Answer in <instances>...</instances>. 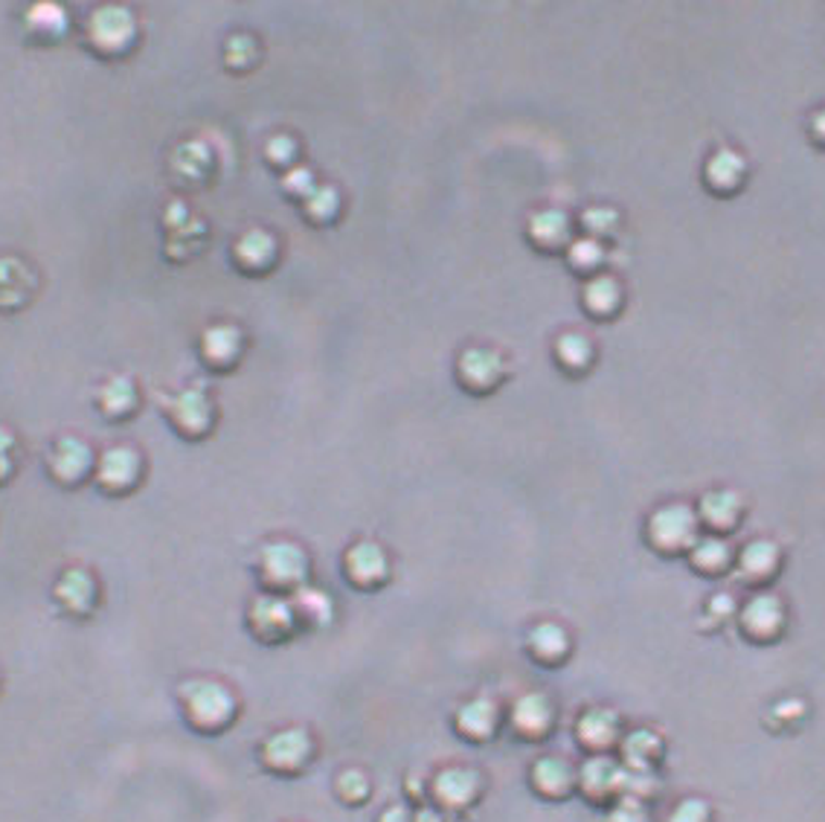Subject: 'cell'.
Returning a JSON list of instances; mask_svg holds the SVG:
<instances>
[{
	"instance_id": "1",
	"label": "cell",
	"mask_w": 825,
	"mask_h": 822,
	"mask_svg": "<svg viewBox=\"0 0 825 822\" xmlns=\"http://www.w3.org/2000/svg\"><path fill=\"white\" fill-rule=\"evenodd\" d=\"M140 27L128 7H99L85 21V47L102 62L125 59L137 47Z\"/></svg>"
},
{
	"instance_id": "2",
	"label": "cell",
	"mask_w": 825,
	"mask_h": 822,
	"mask_svg": "<svg viewBox=\"0 0 825 822\" xmlns=\"http://www.w3.org/2000/svg\"><path fill=\"white\" fill-rule=\"evenodd\" d=\"M257 570L262 584L267 590H274V596L297 593L305 587V578H309V556L291 540H274L259 552Z\"/></svg>"
},
{
	"instance_id": "3",
	"label": "cell",
	"mask_w": 825,
	"mask_h": 822,
	"mask_svg": "<svg viewBox=\"0 0 825 822\" xmlns=\"http://www.w3.org/2000/svg\"><path fill=\"white\" fill-rule=\"evenodd\" d=\"M180 700L187 709L189 724L201 733H218L230 724L236 715V700L222 683L215 681H192L184 683Z\"/></svg>"
},
{
	"instance_id": "4",
	"label": "cell",
	"mask_w": 825,
	"mask_h": 822,
	"mask_svg": "<svg viewBox=\"0 0 825 822\" xmlns=\"http://www.w3.org/2000/svg\"><path fill=\"white\" fill-rule=\"evenodd\" d=\"M160 407L170 419L172 431L187 443L204 439L215 427V404L204 387H187L175 396H163Z\"/></svg>"
},
{
	"instance_id": "5",
	"label": "cell",
	"mask_w": 825,
	"mask_h": 822,
	"mask_svg": "<svg viewBox=\"0 0 825 822\" xmlns=\"http://www.w3.org/2000/svg\"><path fill=\"white\" fill-rule=\"evenodd\" d=\"M648 538L660 552H680L698 544V514L684 503L657 509L648 521Z\"/></svg>"
},
{
	"instance_id": "6",
	"label": "cell",
	"mask_w": 825,
	"mask_h": 822,
	"mask_svg": "<svg viewBox=\"0 0 825 822\" xmlns=\"http://www.w3.org/2000/svg\"><path fill=\"white\" fill-rule=\"evenodd\" d=\"M457 381L471 396H488L507 381V361L495 349L468 346L457 358Z\"/></svg>"
},
{
	"instance_id": "7",
	"label": "cell",
	"mask_w": 825,
	"mask_h": 822,
	"mask_svg": "<svg viewBox=\"0 0 825 822\" xmlns=\"http://www.w3.org/2000/svg\"><path fill=\"white\" fill-rule=\"evenodd\" d=\"M163 227H166V257L175 259V262H187L204 248L207 224L198 222L184 201H172L166 207Z\"/></svg>"
},
{
	"instance_id": "8",
	"label": "cell",
	"mask_w": 825,
	"mask_h": 822,
	"mask_svg": "<svg viewBox=\"0 0 825 822\" xmlns=\"http://www.w3.org/2000/svg\"><path fill=\"white\" fill-rule=\"evenodd\" d=\"M142 477V457L128 445L108 448L97 460L93 479L105 495H128L137 488Z\"/></svg>"
},
{
	"instance_id": "9",
	"label": "cell",
	"mask_w": 825,
	"mask_h": 822,
	"mask_svg": "<svg viewBox=\"0 0 825 822\" xmlns=\"http://www.w3.org/2000/svg\"><path fill=\"white\" fill-rule=\"evenodd\" d=\"M93 469H97L93 451L82 439H76V436L55 439V445L47 453V471L64 488L82 486L93 474Z\"/></svg>"
},
{
	"instance_id": "10",
	"label": "cell",
	"mask_w": 825,
	"mask_h": 822,
	"mask_svg": "<svg viewBox=\"0 0 825 822\" xmlns=\"http://www.w3.org/2000/svg\"><path fill=\"white\" fill-rule=\"evenodd\" d=\"M248 625L262 643H283L297 631L291 599L274 596V593L259 596L248 610Z\"/></svg>"
},
{
	"instance_id": "11",
	"label": "cell",
	"mask_w": 825,
	"mask_h": 822,
	"mask_svg": "<svg viewBox=\"0 0 825 822\" xmlns=\"http://www.w3.org/2000/svg\"><path fill=\"white\" fill-rule=\"evenodd\" d=\"M198 354L210 372H230L239 366L245 354V335L233 323H215L207 326L204 335L198 337Z\"/></svg>"
},
{
	"instance_id": "12",
	"label": "cell",
	"mask_w": 825,
	"mask_h": 822,
	"mask_svg": "<svg viewBox=\"0 0 825 822\" xmlns=\"http://www.w3.org/2000/svg\"><path fill=\"white\" fill-rule=\"evenodd\" d=\"M215 172V160L210 146L201 140L180 142L170 158L172 180L184 189H204Z\"/></svg>"
},
{
	"instance_id": "13",
	"label": "cell",
	"mask_w": 825,
	"mask_h": 822,
	"mask_svg": "<svg viewBox=\"0 0 825 822\" xmlns=\"http://www.w3.org/2000/svg\"><path fill=\"white\" fill-rule=\"evenodd\" d=\"M343 573L358 590H375L387 582L390 575V561L384 556V549L373 540H361L355 547H349L343 556Z\"/></svg>"
},
{
	"instance_id": "14",
	"label": "cell",
	"mask_w": 825,
	"mask_h": 822,
	"mask_svg": "<svg viewBox=\"0 0 825 822\" xmlns=\"http://www.w3.org/2000/svg\"><path fill=\"white\" fill-rule=\"evenodd\" d=\"M311 738L305 730H283L274 733L262 747V761L276 773H297L309 764Z\"/></svg>"
},
{
	"instance_id": "15",
	"label": "cell",
	"mask_w": 825,
	"mask_h": 822,
	"mask_svg": "<svg viewBox=\"0 0 825 822\" xmlns=\"http://www.w3.org/2000/svg\"><path fill=\"white\" fill-rule=\"evenodd\" d=\"M276 257H279L276 239L262 227L241 233L239 239L233 241V265L245 276L267 274L276 265Z\"/></svg>"
},
{
	"instance_id": "16",
	"label": "cell",
	"mask_w": 825,
	"mask_h": 822,
	"mask_svg": "<svg viewBox=\"0 0 825 822\" xmlns=\"http://www.w3.org/2000/svg\"><path fill=\"white\" fill-rule=\"evenodd\" d=\"M21 27H24V38L33 47H55L67 36L71 18L59 3H36L21 15Z\"/></svg>"
},
{
	"instance_id": "17",
	"label": "cell",
	"mask_w": 825,
	"mask_h": 822,
	"mask_svg": "<svg viewBox=\"0 0 825 822\" xmlns=\"http://www.w3.org/2000/svg\"><path fill=\"white\" fill-rule=\"evenodd\" d=\"M36 271L18 257H0V311L27 309L36 297Z\"/></svg>"
},
{
	"instance_id": "18",
	"label": "cell",
	"mask_w": 825,
	"mask_h": 822,
	"mask_svg": "<svg viewBox=\"0 0 825 822\" xmlns=\"http://www.w3.org/2000/svg\"><path fill=\"white\" fill-rule=\"evenodd\" d=\"M97 410L99 416L108 419V422H128V419L140 410V393H137V384H134L128 375H114L108 378L102 387L97 389Z\"/></svg>"
},
{
	"instance_id": "19",
	"label": "cell",
	"mask_w": 825,
	"mask_h": 822,
	"mask_svg": "<svg viewBox=\"0 0 825 822\" xmlns=\"http://www.w3.org/2000/svg\"><path fill=\"white\" fill-rule=\"evenodd\" d=\"M53 596L59 601V608L71 616H88L93 605H97V582L90 578L85 570H67V573L55 582Z\"/></svg>"
},
{
	"instance_id": "20",
	"label": "cell",
	"mask_w": 825,
	"mask_h": 822,
	"mask_svg": "<svg viewBox=\"0 0 825 822\" xmlns=\"http://www.w3.org/2000/svg\"><path fill=\"white\" fill-rule=\"evenodd\" d=\"M479 794V776L471 770L448 768L442 773H436L434 779V796L442 802V808H465L477 799Z\"/></svg>"
},
{
	"instance_id": "21",
	"label": "cell",
	"mask_w": 825,
	"mask_h": 822,
	"mask_svg": "<svg viewBox=\"0 0 825 822\" xmlns=\"http://www.w3.org/2000/svg\"><path fill=\"white\" fill-rule=\"evenodd\" d=\"M500 712L498 707L488 698H474L468 703H462L457 712V730H460L468 742H488L495 730H498Z\"/></svg>"
},
{
	"instance_id": "22",
	"label": "cell",
	"mask_w": 825,
	"mask_h": 822,
	"mask_svg": "<svg viewBox=\"0 0 825 822\" xmlns=\"http://www.w3.org/2000/svg\"><path fill=\"white\" fill-rule=\"evenodd\" d=\"M529 241L543 253L561 250L570 241V219L561 210H541L529 219Z\"/></svg>"
},
{
	"instance_id": "23",
	"label": "cell",
	"mask_w": 825,
	"mask_h": 822,
	"mask_svg": "<svg viewBox=\"0 0 825 822\" xmlns=\"http://www.w3.org/2000/svg\"><path fill=\"white\" fill-rule=\"evenodd\" d=\"M552 724V707L543 695H524L512 707V726L524 738H541Z\"/></svg>"
},
{
	"instance_id": "24",
	"label": "cell",
	"mask_w": 825,
	"mask_h": 822,
	"mask_svg": "<svg viewBox=\"0 0 825 822\" xmlns=\"http://www.w3.org/2000/svg\"><path fill=\"white\" fill-rule=\"evenodd\" d=\"M291 608L297 625H311V628L328 625L332 613H335L332 599L323 590H314V587H300L297 593H291Z\"/></svg>"
},
{
	"instance_id": "25",
	"label": "cell",
	"mask_w": 825,
	"mask_h": 822,
	"mask_svg": "<svg viewBox=\"0 0 825 822\" xmlns=\"http://www.w3.org/2000/svg\"><path fill=\"white\" fill-rule=\"evenodd\" d=\"M570 639L564 634L561 625L555 622H541V625H535L529 631V651H533L535 660H541V663H555L561 657L567 655Z\"/></svg>"
},
{
	"instance_id": "26",
	"label": "cell",
	"mask_w": 825,
	"mask_h": 822,
	"mask_svg": "<svg viewBox=\"0 0 825 822\" xmlns=\"http://www.w3.org/2000/svg\"><path fill=\"white\" fill-rule=\"evenodd\" d=\"M620 285H616V279H611V276H596V279H590V283L585 285L587 314H593V317L599 320L611 317V314L620 311Z\"/></svg>"
},
{
	"instance_id": "27",
	"label": "cell",
	"mask_w": 825,
	"mask_h": 822,
	"mask_svg": "<svg viewBox=\"0 0 825 822\" xmlns=\"http://www.w3.org/2000/svg\"><path fill=\"white\" fill-rule=\"evenodd\" d=\"M741 175H745V160L733 149L715 151L707 163V184L718 192H729L741 180Z\"/></svg>"
},
{
	"instance_id": "28",
	"label": "cell",
	"mask_w": 825,
	"mask_h": 822,
	"mask_svg": "<svg viewBox=\"0 0 825 822\" xmlns=\"http://www.w3.org/2000/svg\"><path fill=\"white\" fill-rule=\"evenodd\" d=\"M741 500L733 491H710L701 500V521L710 523L712 530H729L738 521Z\"/></svg>"
},
{
	"instance_id": "29",
	"label": "cell",
	"mask_w": 825,
	"mask_h": 822,
	"mask_svg": "<svg viewBox=\"0 0 825 822\" xmlns=\"http://www.w3.org/2000/svg\"><path fill=\"white\" fill-rule=\"evenodd\" d=\"M741 622L750 634H773L782 625V605L773 596H755L741 613Z\"/></svg>"
},
{
	"instance_id": "30",
	"label": "cell",
	"mask_w": 825,
	"mask_h": 822,
	"mask_svg": "<svg viewBox=\"0 0 825 822\" xmlns=\"http://www.w3.org/2000/svg\"><path fill=\"white\" fill-rule=\"evenodd\" d=\"M533 782L535 787L547 796H561L567 794L570 785H573V770H570L567 761L561 759H541L533 768Z\"/></svg>"
},
{
	"instance_id": "31",
	"label": "cell",
	"mask_w": 825,
	"mask_h": 822,
	"mask_svg": "<svg viewBox=\"0 0 825 822\" xmlns=\"http://www.w3.org/2000/svg\"><path fill=\"white\" fill-rule=\"evenodd\" d=\"M616 735V715L611 709H590L587 715L578 721V738L590 747H604L613 742Z\"/></svg>"
},
{
	"instance_id": "32",
	"label": "cell",
	"mask_w": 825,
	"mask_h": 822,
	"mask_svg": "<svg viewBox=\"0 0 825 822\" xmlns=\"http://www.w3.org/2000/svg\"><path fill=\"white\" fill-rule=\"evenodd\" d=\"M555 361L567 372H582L593 361V346L585 335H576V332L561 335L559 344H555Z\"/></svg>"
},
{
	"instance_id": "33",
	"label": "cell",
	"mask_w": 825,
	"mask_h": 822,
	"mask_svg": "<svg viewBox=\"0 0 825 822\" xmlns=\"http://www.w3.org/2000/svg\"><path fill=\"white\" fill-rule=\"evenodd\" d=\"M259 55L262 50H259L257 38L239 33V36L227 38V45H224V67L233 73H248L259 64Z\"/></svg>"
},
{
	"instance_id": "34",
	"label": "cell",
	"mask_w": 825,
	"mask_h": 822,
	"mask_svg": "<svg viewBox=\"0 0 825 822\" xmlns=\"http://www.w3.org/2000/svg\"><path fill=\"white\" fill-rule=\"evenodd\" d=\"M302 210H305V219L311 224H332L340 213V195L335 186H320L302 201Z\"/></svg>"
},
{
	"instance_id": "35",
	"label": "cell",
	"mask_w": 825,
	"mask_h": 822,
	"mask_svg": "<svg viewBox=\"0 0 825 822\" xmlns=\"http://www.w3.org/2000/svg\"><path fill=\"white\" fill-rule=\"evenodd\" d=\"M729 561V549L721 538H703L692 547V564L703 573H718Z\"/></svg>"
},
{
	"instance_id": "36",
	"label": "cell",
	"mask_w": 825,
	"mask_h": 822,
	"mask_svg": "<svg viewBox=\"0 0 825 822\" xmlns=\"http://www.w3.org/2000/svg\"><path fill=\"white\" fill-rule=\"evenodd\" d=\"M776 547H773L771 540H755V544H750V547H745V552H741V573L747 575H767L776 566Z\"/></svg>"
},
{
	"instance_id": "37",
	"label": "cell",
	"mask_w": 825,
	"mask_h": 822,
	"mask_svg": "<svg viewBox=\"0 0 825 822\" xmlns=\"http://www.w3.org/2000/svg\"><path fill=\"white\" fill-rule=\"evenodd\" d=\"M616 782H620V770L608 759H590L582 768V785L590 794H604L608 787H616Z\"/></svg>"
},
{
	"instance_id": "38",
	"label": "cell",
	"mask_w": 825,
	"mask_h": 822,
	"mask_svg": "<svg viewBox=\"0 0 825 822\" xmlns=\"http://www.w3.org/2000/svg\"><path fill=\"white\" fill-rule=\"evenodd\" d=\"M567 259H570V267L573 271H582V274H587V271H596V267L602 265V259H604V250L602 245L596 239H578L570 245L567 250Z\"/></svg>"
},
{
	"instance_id": "39",
	"label": "cell",
	"mask_w": 825,
	"mask_h": 822,
	"mask_svg": "<svg viewBox=\"0 0 825 822\" xmlns=\"http://www.w3.org/2000/svg\"><path fill=\"white\" fill-rule=\"evenodd\" d=\"M297 154H300V146H297V140L288 137V134H276V137H271V140L265 142V160L274 169H285V172L293 169Z\"/></svg>"
},
{
	"instance_id": "40",
	"label": "cell",
	"mask_w": 825,
	"mask_h": 822,
	"mask_svg": "<svg viewBox=\"0 0 825 822\" xmlns=\"http://www.w3.org/2000/svg\"><path fill=\"white\" fill-rule=\"evenodd\" d=\"M317 189V180H314V172L305 166H293L285 172L283 177V192L288 198H297V201H305L311 192Z\"/></svg>"
},
{
	"instance_id": "41",
	"label": "cell",
	"mask_w": 825,
	"mask_h": 822,
	"mask_svg": "<svg viewBox=\"0 0 825 822\" xmlns=\"http://www.w3.org/2000/svg\"><path fill=\"white\" fill-rule=\"evenodd\" d=\"M657 747H660V742H657V735L654 733H646V730H639V733H634L625 742V756H628L630 761H634V768L637 770H646V761L651 759L657 752Z\"/></svg>"
},
{
	"instance_id": "42",
	"label": "cell",
	"mask_w": 825,
	"mask_h": 822,
	"mask_svg": "<svg viewBox=\"0 0 825 822\" xmlns=\"http://www.w3.org/2000/svg\"><path fill=\"white\" fill-rule=\"evenodd\" d=\"M338 794L347 802H361L364 796H370V779L361 770H347L338 776Z\"/></svg>"
},
{
	"instance_id": "43",
	"label": "cell",
	"mask_w": 825,
	"mask_h": 822,
	"mask_svg": "<svg viewBox=\"0 0 825 822\" xmlns=\"http://www.w3.org/2000/svg\"><path fill=\"white\" fill-rule=\"evenodd\" d=\"M582 224H585V231L590 233V239L599 241V236L611 231L613 224H616V213H613L611 207H590L582 215Z\"/></svg>"
},
{
	"instance_id": "44",
	"label": "cell",
	"mask_w": 825,
	"mask_h": 822,
	"mask_svg": "<svg viewBox=\"0 0 825 822\" xmlns=\"http://www.w3.org/2000/svg\"><path fill=\"white\" fill-rule=\"evenodd\" d=\"M710 820V808L703 799H684V802L677 805L668 822H707Z\"/></svg>"
},
{
	"instance_id": "45",
	"label": "cell",
	"mask_w": 825,
	"mask_h": 822,
	"mask_svg": "<svg viewBox=\"0 0 825 822\" xmlns=\"http://www.w3.org/2000/svg\"><path fill=\"white\" fill-rule=\"evenodd\" d=\"M15 445H18L15 436L7 427H0V483H7L15 471Z\"/></svg>"
},
{
	"instance_id": "46",
	"label": "cell",
	"mask_w": 825,
	"mask_h": 822,
	"mask_svg": "<svg viewBox=\"0 0 825 822\" xmlns=\"http://www.w3.org/2000/svg\"><path fill=\"white\" fill-rule=\"evenodd\" d=\"M608 822H648V820H646V811L639 808L637 799H625V802H620V808H613L611 820Z\"/></svg>"
},
{
	"instance_id": "47",
	"label": "cell",
	"mask_w": 825,
	"mask_h": 822,
	"mask_svg": "<svg viewBox=\"0 0 825 822\" xmlns=\"http://www.w3.org/2000/svg\"><path fill=\"white\" fill-rule=\"evenodd\" d=\"M378 822H413V817H410L408 808H401V805H392V808H387V811L382 813V820Z\"/></svg>"
},
{
	"instance_id": "48",
	"label": "cell",
	"mask_w": 825,
	"mask_h": 822,
	"mask_svg": "<svg viewBox=\"0 0 825 822\" xmlns=\"http://www.w3.org/2000/svg\"><path fill=\"white\" fill-rule=\"evenodd\" d=\"M814 128H816V134H820V137H825V111L823 114L814 116Z\"/></svg>"
}]
</instances>
